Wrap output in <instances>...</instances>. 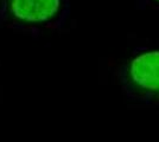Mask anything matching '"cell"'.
Wrapping results in <instances>:
<instances>
[{"label":"cell","instance_id":"7a4b0ae2","mask_svg":"<svg viewBox=\"0 0 159 142\" xmlns=\"http://www.w3.org/2000/svg\"><path fill=\"white\" fill-rule=\"evenodd\" d=\"M70 0H0V26L39 36L66 26Z\"/></svg>","mask_w":159,"mask_h":142},{"label":"cell","instance_id":"6da1fadb","mask_svg":"<svg viewBox=\"0 0 159 142\" xmlns=\"http://www.w3.org/2000/svg\"><path fill=\"white\" fill-rule=\"evenodd\" d=\"M114 81L127 103L159 107V43L133 47L115 69Z\"/></svg>","mask_w":159,"mask_h":142},{"label":"cell","instance_id":"3957f363","mask_svg":"<svg viewBox=\"0 0 159 142\" xmlns=\"http://www.w3.org/2000/svg\"><path fill=\"white\" fill-rule=\"evenodd\" d=\"M138 10H159V0H132Z\"/></svg>","mask_w":159,"mask_h":142}]
</instances>
